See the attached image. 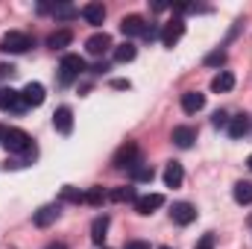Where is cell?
Masks as SVG:
<instances>
[{"label": "cell", "mask_w": 252, "mask_h": 249, "mask_svg": "<svg viewBox=\"0 0 252 249\" xmlns=\"http://www.w3.org/2000/svg\"><path fill=\"white\" fill-rule=\"evenodd\" d=\"M3 147L6 153H15V156H35V147H32V138L24 132V129H6L3 132Z\"/></svg>", "instance_id": "6da1fadb"}, {"label": "cell", "mask_w": 252, "mask_h": 249, "mask_svg": "<svg viewBox=\"0 0 252 249\" xmlns=\"http://www.w3.org/2000/svg\"><path fill=\"white\" fill-rule=\"evenodd\" d=\"M135 164H141V150H138V144L126 141L124 147L115 153V167H121V170H132Z\"/></svg>", "instance_id": "277c9868"}, {"label": "cell", "mask_w": 252, "mask_h": 249, "mask_svg": "<svg viewBox=\"0 0 252 249\" xmlns=\"http://www.w3.org/2000/svg\"><path fill=\"white\" fill-rule=\"evenodd\" d=\"M129 176H132V182H153V176H156V170L150 167V164H135L132 170H129Z\"/></svg>", "instance_id": "7402d4cb"}, {"label": "cell", "mask_w": 252, "mask_h": 249, "mask_svg": "<svg viewBox=\"0 0 252 249\" xmlns=\"http://www.w3.org/2000/svg\"><path fill=\"white\" fill-rule=\"evenodd\" d=\"M47 249H67V247H64V244H50Z\"/></svg>", "instance_id": "d590c367"}, {"label": "cell", "mask_w": 252, "mask_h": 249, "mask_svg": "<svg viewBox=\"0 0 252 249\" xmlns=\"http://www.w3.org/2000/svg\"><path fill=\"white\" fill-rule=\"evenodd\" d=\"M0 109L3 112H24V97L15 88H0Z\"/></svg>", "instance_id": "52a82bcc"}, {"label": "cell", "mask_w": 252, "mask_h": 249, "mask_svg": "<svg viewBox=\"0 0 252 249\" xmlns=\"http://www.w3.org/2000/svg\"><path fill=\"white\" fill-rule=\"evenodd\" d=\"M3 132H6V129H3V126H0V144H3Z\"/></svg>", "instance_id": "74e56055"}, {"label": "cell", "mask_w": 252, "mask_h": 249, "mask_svg": "<svg viewBox=\"0 0 252 249\" xmlns=\"http://www.w3.org/2000/svg\"><path fill=\"white\" fill-rule=\"evenodd\" d=\"M158 249H173V247H158Z\"/></svg>", "instance_id": "f35d334b"}, {"label": "cell", "mask_w": 252, "mask_h": 249, "mask_svg": "<svg viewBox=\"0 0 252 249\" xmlns=\"http://www.w3.org/2000/svg\"><path fill=\"white\" fill-rule=\"evenodd\" d=\"M85 50H88L91 56H103V53H109V50H112V35H109V32H97V35H91V38L85 41Z\"/></svg>", "instance_id": "9c48e42d"}, {"label": "cell", "mask_w": 252, "mask_h": 249, "mask_svg": "<svg viewBox=\"0 0 252 249\" xmlns=\"http://www.w3.org/2000/svg\"><path fill=\"white\" fill-rule=\"evenodd\" d=\"M205 64H211V67L226 64V50H214V53H208V56H205Z\"/></svg>", "instance_id": "83f0119b"}, {"label": "cell", "mask_w": 252, "mask_h": 249, "mask_svg": "<svg viewBox=\"0 0 252 249\" xmlns=\"http://www.w3.org/2000/svg\"><path fill=\"white\" fill-rule=\"evenodd\" d=\"M59 220V205H41L35 214H32V223L38 226V229H47V226H53Z\"/></svg>", "instance_id": "8fae6325"}, {"label": "cell", "mask_w": 252, "mask_h": 249, "mask_svg": "<svg viewBox=\"0 0 252 249\" xmlns=\"http://www.w3.org/2000/svg\"><path fill=\"white\" fill-rule=\"evenodd\" d=\"M109 199H112V202H135V199H138V193H135V187L124 185V187L109 190Z\"/></svg>", "instance_id": "603a6c76"}, {"label": "cell", "mask_w": 252, "mask_h": 249, "mask_svg": "<svg viewBox=\"0 0 252 249\" xmlns=\"http://www.w3.org/2000/svg\"><path fill=\"white\" fill-rule=\"evenodd\" d=\"M182 35H185V21H182V18H173V21H167V24L161 27V44H164V47H173Z\"/></svg>", "instance_id": "5b68a950"}, {"label": "cell", "mask_w": 252, "mask_h": 249, "mask_svg": "<svg viewBox=\"0 0 252 249\" xmlns=\"http://www.w3.org/2000/svg\"><path fill=\"white\" fill-rule=\"evenodd\" d=\"M106 232H109V214L94 217V223H91V241H94L97 247L106 244Z\"/></svg>", "instance_id": "2e32d148"}, {"label": "cell", "mask_w": 252, "mask_h": 249, "mask_svg": "<svg viewBox=\"0 0 252 249\" xmlns=\"http://www.w3.org/2000/svg\"><path fill=\"white\" fill-rule=\"evenodd\" d=\"M147 27H150V24H147L141 15H126L124 21H121V32H124L126 38H135V35H141V38H144Z\"/></svg>", "instance_id": "8992f818"}, {"label": "cell", "mask_w": 252, "mask_h": 249, "mask_svg": "<svg viewBox=\"0 0 252 249\" xmlns=\"http://www.w3.org/2000/svg\"><path fill=\"white\" fill-rule=\"evenodd\" d=\"M235 88V73L232 70H220L214 79H211V91H217V94H226V91H232Z\"/></svg>", "instance_id": "ac0fdd59"}, {"label": "cell", "mask_w": 252, "mask_h": 249, "mask_svg": "<svg viewBox=\"0 0 252 249\" xmlns=\"http://www.w3.org/2000/svg\"><path fill=\"white\" fill-rule=\"evenodd\" d=\"M70 41H73V32H70V30H59V32H53V35L47 38V47H50V50H62Z\"/></svg>", "instance_id": "44dd1931"}, {"label": "cell", "mask_w": 252, "mask_h": 249, "mask_svg": "<svg viewBox=\"0 0 252 249\" xmlns=\"http://www.w3.org/2000/svg\"><path fill=\"white\" fill-rule=\"evenodd\" d=\"M226 129H229V138L238 141V138H244L250 132V118L247 115H235V118H229V126Z\"/></svg>", "instance_id": "d6986e66"}, {"label": "cell", "mask_w": 252, "mask_h": 249, "mask_svg": "<svg viewBox=\"0 0 252 249\" xmlns=\"http://www.w3.org/2000/svg\"><path fill=\"white\" fill-rule=\"evenodd\" d=\"M21 97H24V106L32 109V106H41L47 94H44V85H41V82H27L24 91H21Z\"/></svg>", "instance_id": "ba28073f"}, {"label": "cell", "mask_w": 252, "mask_h": 249, "mask_svg": "<svg viewBox=\"0 0 252 249\" xmlns=\"http://www.w3.org/2000/svg\"><path fill=\"white\" fill-rule=\"evenodd\" d=\"M232 193H235V202H241V205H250V202H252V182H238Z\"/></svg>", "instance_id": "d4e9b609"}, {"label": "cell", "mask_w": 252, "mask_h": 249, "mask_svg": "<svg viewBox=\"0 0 252 249\" xmlns=\"http://www.w3.org/2000/svg\"><path fill=\"white\" fill-rule=\"evenodd\" d=\"M30 47H35V38L27 35V32H9L0 41V50L3 53H27Z\"/></svg>", "instance_id": "3957f363"}, {"label": "cell", "mask_w": 252, "mask_h": 249, "mask_svg": "<svg viewBox=\"0 0 252 249\" xmlns=\"http://www.w3.org/2000/svg\"><path fill=\"white\" fill-rule=\"evenodd\" d=\"M138 56V47L132 41H124L121 47H115V62H132Z\"/></svg>", "instance_id": "cb8c5ba5"}, {"label": "cell", "mask_w": 252, "mask_h": 249, "mask_svg": "<svg viewBox=\"0 0 252 249\" xmlns=\"http://www.w3.org/2000/svg\"><path fill=\"white\" fill-rule=\"evenodd\" d=\"M202 106H205V94H199V91H185L182 94V112L185 115L202 112Z\"/></svg>", "instance_id": "9a60e30c"}, {"label": "cell", "mask_w": 252, "mask_h": 249, "mask_svg": "<svg viewBox=\"0 0 252 249\" xmlns=\"http://www.w3.org/2000/svg\"><path fill=\"white\" fill-rule=\"evenodd\" d=\"M124 249H150V244H147V241H129Z\"/></svg>", "instance_id": "d6a6232c"}, {"label": "cell", "mask_w": 252, "mask_h": 249, "mask_svg": "<svg viewBox=\"0 0 252 249\" xmlns=\"http://www.w3.org/2000/svg\"><path fill=\"white\" fill-rule=\"evenodd\" d=\"M112 85H115V88H129V82H126V79H115Z\"/></svg>", "instance_id": "e575fe53"}, {"label": "cell", "mask_w": 252, "mask_h": 249, "mask_svg": "<svg viewBox=\"0 0 252 249\" xmlns=\"http://www.w3.org/2000/svg\"><path fill=\"white\" fill-rule=\"evenodd\" d=\"M182 179H185L182 164H179V161H170V164L164 167V185H167V187H179V185H182Z\"/></svg>", "instance_id": "ffe728a7"}, {"label": "cell", "mask_w": 252, "mask_h": 249, "mask_svg": "<svg viewBox=\"0 0 252 249\" xmlns=\"http://www.w3.org/2000/svg\"><path fill=\"white\" fill-rule=\"evenodd\" d=\"M247 167H250V170H252V156H250V158H247Z\"/></svg>", "instance_id": "8d00e7d4"}, {"label": "cell", "mask_w": 252, "mask_h": 249, "mask_svg": "<svg viewBox=\"0 0 252 249\" xmlns=\"http://www.w3.org/2000/svg\"><path fill=\"white\" fill-rule=\"evenodd\" d=\"M79 15L88 21V24H94V27H100L103 21H106V6L103 3H85L82 9H79Z\"/></svg>", "instance_id": "4fadbf2b"}, {"label": "cell", "mask_w": 252, "mask_h": 249, "mask_svg": "<svg viewBox=\"0 0 252 249\" xmlns=\"http://www.w3.org/2000/svg\"><path fill=\"white\" fill-rule=\"evenodd\" d=\"M161 205H164V196H161V193H147V196H138V199H135L138 214H153V211L161 208Z\"/></svg>", "instance_id": "5bb4252c"}, {"label": "cell", "mask_w": 252, "mask_h": 249, "mask_svg": "<svg viewBox=\"0 0 252 249\" xmlns=\"http://www.w3.org/2000/svg\"><path fill=\"white\" fill-rule=\"evenodd\" d=\"M53 126H56V132L70 135V132H73V112H70L67 106H59V109L53 112Z\"/></svg>", "instance_id": "7c38bea8"}, {"label": "cell", "mask_w": 252, "mask_h": 249, "mask_svg": "<svg viewBox=\"0 0 252 249\" xmlns=\"http://www.w3.org/2000/svg\"><path fill=\"white\" fill-rule=\"evenodd\" d=\"M170 138H173V144H176V147H182V150H188L190 144L196 141V129H193V126H176Z\"/></svg>", "instance_id": "e0dca14e"}, {"label": "cell", "mask_w": 252, "mask_h": 249, "mask_svg": "<svg viewBox=\"0 0 252 249\" xmlns=\"http://www.w3.org/2000/svg\"><path fill=\"white\" fill-rule=\"evenodd\" d=\"M144 38H147V41H156V38H161V30L150 24V27H147V32H144Z\"/></svg>", "instance_id": "4dcf8cb0"}, {"label": "cell", "mask_w": 252, "mask_h": 249, "mask_svg": "<svg viewBox=\"0 0 252 249\" xmlns=\"http://www.w3.org/2000/svg\"><path fill=\"white\" fill-rule=\"evenodd\" d=\"M106 70H109V64H106V62H100V64H94V73H106Z\"/></svg>", "instance_id": "836d02e7"}, {"label": "cell", "mask_w": 252, "mask_h": 249, "mask_svg": "<svg viewBox=\"0 0 252 249\" xmlns=\"http://www.w3.org/2000/svg\"><path fill=\"white\" fill-rule=\"evenodd\" d=\"M211 124L217 126V129H220V126H229V115H226V112H214V118H211Z\"/></svg>", "instance_id": "f546056e"}, {"label": "cell", "mask_w": 252, "mask_h": 249, "mask_svg": "<svg viewBox=\"0 0 252 249\" xmlns=\"http://www.w3.org/2000/svg\"><path fill=\"white\" fill-rule=\"evenodd\" d=\"M62 199H64V202H85V193H79L76 187H64Z\"/></svg>", "instance_id": "f1b7e54d"}, {"label": "cell", "mask_w": 252, "mask_h": 249, "mask_svg": "<svg viewBox=\"0 0 252 249\" xmlns=\"http://www.w3.org/2000/svg\"><path fill=\"white\" fill-rule=\"evenodd\" d=\"M170 217H173V223H179V226H190V223L196 220V208H193L190 202H176V205L170 208Z\"/></svg>", "instance_id": "30bf717a"}, {"label": "cell", "mask_w": 252, "mask_h": 249, "mask_svg": "<svg viewBox=\"0 0 252 249\" xmlns=\"http://www.w3.org/2000/svg\"><path fill=\"white\" fill-rule=\"evenodd\" d=\"M196 249H214V235H202V241L196 244Z\"/></svg>", "instance_id": "1f68e13d"}, {"label": "cell", "mask_w": 252, "mask_h": 249, "mask_svg": "<svg viewBox=\"0 0 252 249\" xmlns=\"http://www.w3.org/2000/svg\"><path fill=\"white\" fill-rule=\"evenodd\" d=\"M106 199H109V193H106L103 187H91V190L85 193V202H88V205H103Z\"/></svg>", "instance_id": "4316f807"}, {"label": "cell", "mask_w": 252, "mask_h": 249, "mask_svg": "<svg viewBox=\"0 0 252 249\" xmlns=\"http://www.w3.org/2000/svg\"><path fill=\"white\" fill-rule=\"evenodd\" d=\"M47 12H53V18H62V21H70V18L79 15V9H73V6H67V3H56V6H50Z\"/></svg>", "instance_id": "484cf974"}, {"label": "cell", "mask_w": 252, "mask_h": 249, "mask_svg": "<svg viewBox=\"0 0 252 249\" xmlns=\"http://www.w3.org/2000/svg\"><path fill=\"white\" fill-rule=\"evenodd\" d=\"M79 73H85V59L76 56V53H64L62 62H59V82L62 85H70Z\"/></svg>", "instance_id": "7a4b0ae2"}]
</instances>
